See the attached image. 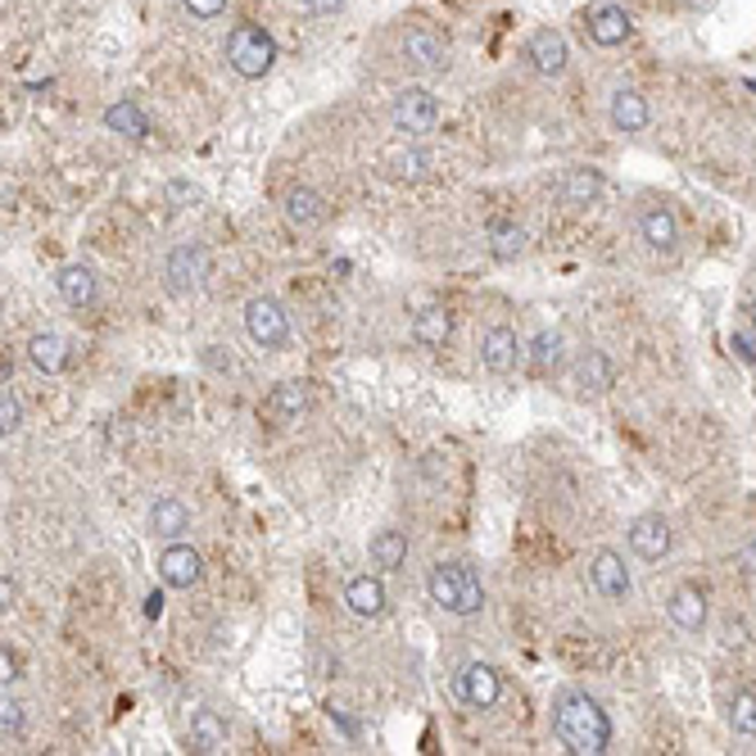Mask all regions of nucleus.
<instances>
[{
  "mask_svg": "<svg viewBox=\"0 0 756 756\" xmlns=\"http://www.w3.org/2000/svg\"><path fill=\"white\" fill-rule=\"evenodd\" d=\"M159 612H164V593H149V598H145V616L159 621Z\"/></svg>",
  "mask_w": 756,
  "mask_h": 756,
  "instance_id": "nucleus-39",
  "label": "nucleus"
},
{
  "mask_svg": "<svg viewBox=\"0 0 756 756\" xmlns=\"http://www.w3.org/2000/svg\"><path fill=\"white\" fill-rule=\"evenodd\" d=\"M666 616L675 630H685V634H698L707 625V593L698 585H679L666 602Z\"/></svg>",
  "mask_w": 756,
  "mask_h": 756,
  "instance_id": "nucleus-17",
  "label": "nucleus"
},
{
  "mask_svg": "<svg viewBox=\"0 0 756 756\" xmlns=\"http://www.w3.org/2000/svg\"><path fill=\"white\" fill-rule=\"evenodd\" d=\"M585 32H589V42H593V46L612 51V46H625V42H630L634 23H630V14H625L621 5H598V10L585 19Z\"/></svg>",
  "mask_w": 756,
  "mask_h": 756,
  "instance_id": "nucleus-14",
  "label": "nucleus"
},
{
  "mask_svg": "<svg viewBox=\"0 0 756 756\" xmlns=\"http://www.w3.org/2000/svg\"><path fill=\"white\" fill-rule=\"evenodd\" d=\"M245 331L258 349H286L290 345V313L268 294H254L245 304Z\"/></svg>",
  "mask_w": 756,
  "mask_h": 756,
  "instance_id": "nucleus-5",
  "label": "nucleus"
},
{
  "mask_svg": "<svg viewBox=\"0 0 756 756\" xmlns=\"http://www.w3.org/2000/svg\"><path fill=\"white\" fill-rule=\"evenodd\" d=\"M521 354H525V345L516 340L512 326H489V331L480 335V363H485V371L508 376V371H516Z\"/></svg>",
  "mask_w": 756,
  "mask_h": 756,
  "instance_id": "nucleus-13",
  "label": "nucleus"
},
{
  "mask_svg": "<svg viewBox=\"0 0 756 756\" xmlns=\"http://www.w3.org/2000/svg\"><path fill=\"white\" fill-rule=\"evenodd\" d=\"M0 730H5V738L23 734V707L14 698H5V707H0Z\"/></svg>",
  "mask_w": 756,
  "mask_h": 756,
  "instance_id": "nucleus-36",
  "label": "nucleus"
},
{
  "mask_svg": "<svg viewBox=\"0 0 756 756\" xmlns=\"http://www.w3.org/2000/svg\"><path fill=\"white\" fill-rule=\"evenodd\" d=\"M525 64H531L540 78H562L566 64H571V46L557 27H535L531 42H525Z\"/></svg>",
  "mask_w": 756,
  "mask_h": 756,
  "instance_id": "nucleus-8",
  "label": "nucleus"
},
{
  "mask_svg": "<svg viewBox=\"0 0 756 756\" xmlns=\"http://www.w3.org/2000/svg\"><path fill=\"white\" fill-rule=\"evenodd\" d=\"M386 585L381 580H376V576H354L349 585H345V608L354 612V616H381L386 612Z\"/></svg>",
  "mask_w": 756,
  "mask_h": 756,
  "instance_id": "nucleus-23",
  "label": "nucleus"
},
{
  "mask_svg": "<svg viewBox=\"0 0 756 756\" xmlns=\"http://www.w3.org/2000/svg\"><path fill=\"white\" fill-rule=\"evenodd\" d=\"M557 363H562V335H557V331H540V335L531 340V367H535L540 376H548Z\"/></svg>",
  "mask_w": 756,
  "mask_h": 756,
  "instance_id": "nucleus-32",
  "label": "nucleus"
},
{
  "mask_svg": "<svg viewBox=\"0 0 756 756\" xmlns=\"http://www.w3.org/2000/svg\"><path fill=\"white\" fill-rule=\"evenodd\" d=\"M27 358H32V367H36V371L59 376V371L68 367L73 349H68V340H64L59 331H42V335H32V340H27Z\"/></svg>",
  "mask_w": 756,
  "mask_h": 756,
  "instance_id": "nucleus-21",
  "label": "nucleus"
},
{
  "mask_svg": "<svg viewBox=\"0 0 756 756\" xmlns=\"http://www.w3.org/2000/svg\"><path fill=\"white\" fill-rule=\"evenodd\" d=\"M638 236H644V245L657 254H675L679 249V218L666 204H648L638 213Z\"/></svg>",
  "mask_w": 756,
  "mask_h": 756,
  "instance_id": "nucleus-15",
  "label": "nucleus"
},
{
  "mask_svg": "<svg viewBox=\"0 0 756 756\" xmlns=\"http://www.w3.org/2000/svg\"><path fill=\"white\" fill-rule=\"evenodd\" d=\"M55 286H59V299H64L68 309H91V304H96V294H100L96 273H91V268H82V263H68V268H59Z\"/></svg>",
  "mask_w": 756,
  "mask_h": 756,
  "instance_id": "nucleus-20",
  "label": "nucleus"
},
{
  "mask_svg": "<svg viewBox=\"0 0 756 756\" xmlns=\"http://www.w3.org/2000/svg\"><path fill=\"white\" fill-rule=\"evenodd\" d=\"M458 693H463L467 707L489 711V707H499V698H503V679H499V670L489 662H467L458 670Z\"/></svg>",
  "mask_w": 756,
  "mask_h": 756,
  "instance_id": "nucleus-9",
  "label": "nucleus"
},
{
  "mask_svg": "<svg viewBox=\"0 0 756 756\" xmlns=\"http://www.w3.org/2000/svg\"><path fill=\"white\" fill-rule=\"evenodd\" d=\"M104 127L127 136V141H141V136H149V113L136 100H119V104L104 109Z\"/></svg>",
  "mask_w": 756,
  "mask_h": 756,
  "instance_id": "nucleus-25",
  "label": "nucleus"
},
{
  "mask_svg": "<svg viewBox=\"0 0 756 756\" xmlns=\"http://www.w3.org/2000/svg\"><path fill=\"white\" fill-rule=\"evenodd\" d=\"M371 566H381V571H399L408 562V535L403 531H376L371 535Z\"/></svg>",
  "mask_w": 756,
  "mask_h": 756,
  "instance_id": "nucleus-30",
  "label": "nucleus"
},
{
  "mask_svg": "<svg viewBox=\"0 0 756 756\" xmlns=\"http://www.w3.org/2000/svg\"><path fill=\"white\" fill-rule=\"evenodd\" d=\"M286 222L294 226V232H318V226L331 218V209H326V200L313 191V186H294V191L286 196Z\"/></svg>",
  "mask_w": 756,
  "mask_h": 756,
  "instance_id": "nucleus-16",
  "label": "nucleus"
},
{
  "mask_svg": "<svg viewBox=\"0 0 756 756\" xmlns=\"http://www.w3.org/2000/svg\"><path fill=\"white\" fill-rule=\"evenodd\" d=\"M589 585L598 598H608V602H625L634 593V580H630V566L616 548H598L589 557Z\"/></svg>",
  "mask_w": 756,
  "mask_h": 756,
  "instance_id": "nucleus-7",
  "label": "nucleus"
},
{
  "mask_svg": "<svg viewBox=\"0 0 756 756\" xmlns=\"http://www.w3.org/2000/svg\"><path fill=\"white\" fill-rule=\"evenodd\" d=\"M186 531H191V508H186L181 499H173V494H164V499H155L149 503V535H159V540H181Z\"/></svg>",
  "mask_w": 756,
  "mask_h": 756,
  "instance_id": "nucleus-19",
  "label": "nucleus"
},
{
  "mask_svg": "<svg viewBox=\"0 0 756 756\" xmlns=\"http://www.w3.org/2000/svg\"><path fill=\"white\" fill-rule=\"evenodd\" d=\"M576 386L589 390V394H608V390L616 386V367L608 363V354L589 349V354L576 363Z\"/></svg>",
  "mask_w": 756,
  "mask_h": 756,
  "instance_id": "nucleus-27",
  "label": "nucleus"
},
{
  "mask_svg": "<svg viewBox=\"0 0 756 756\" xmlns=\"http://www.w3.org/2000/svg\"><path fill=\"white\" fill-rule=\"evenodd\" d=\"M23 426V403H19V394L5 386V394H0V431H19Z\"/></svg>",
  "mask_w": 756,
  "mask_h": 756,
  "instance_id": "nucleus-33",
  "label": "nucleus"
},
{
  "mask_svg": "<svg viewBox=\"0 0 756 756\" xmlns=\"http://www.w3.org/2000/svg\"><path fill=\"white\" fill-rule=\"evenodd\" d=\"M399 51H403V59L412 64V68H422V73H440V68H448V42L435 32V27H408L403 32V42H399Z\"/></svg>",
  "mask_w": 756,
  "mask_h": 756,
  "instance_id": "nucleus-10",
  "label": "nucleus"
},
{
  "mask_svg": "<svg viewBox=\"0 0 756 756\" xmlns=\"http://www.w3.org/2000/svg\"><path fill=\"white\" fill-rule=\"evenodd\" d=\"M226 64H232V73H236V78H245V82L268 78L273 64H277L273 32L258 27V23H236L232 32H226Z\"/></svg>",
  "mask_w": 756,
  "mask_h": 756,
  "instance_id": "nucleus-3",
  "label": "nucleus"
},
{
  "mask_svg": "<svg viewBox=\"0 0 756 756\" xmlns=\"http://www.w3.org/2000/svg\"><path fill=\"white\" fill-rule=\"evenodd\" d=\"M685 5H689V10H707V5H711V0H685Z\"/></svg>",
  "mask_w": 756,
  "mask_h": 756,
  "instance_id": "nucleus-41",
  "label": "nucleus"
},
{
  "mask_svg": "<svg viewBox=\"0 0 756 756\" xmlns=\"http://www.w3.org/2000/svg\"><path fill=\"white\" fill-rule=\"evenodd\" d=\"M747 322H752V331H756V294H752V304H747Z\"/></svg>",
  "mask_w": 756,
  "mask_h": 756,
  "instance_id": "nucleus-40",
  "label": "nucleus"
},
{
  "mask_svg": "<svg viewBox=\"0 0 756 756\" xmlns=\"http://www.w3.org/2000/svg\"><path fill=\"white\" fill-rule=\"evenodd\" d=\"M485 236H489V254H494L499 263H516L521 254H525V232L516 222H508V218H494L485 226Z\"/></svg>",
  "mask_w": 756,
  "mask_h": 756,
  "instance_id": "nucleus-28",
  "label": "nucleus"
},
{
  "mask_svg": "<svg viewBox=\"0 0 756 756\" xmlns=\"http://www.w3.org/2000/svg\"><path fill=\"white\" fill-rule=\"evenodd\" d=\"M426 155H422V149H408V155H399L394 159V168H399V177H412V181H418V177H426Z\"/></svg>",
  "mask_w": 756,
  "mask_h": 756,
  "instance_id": "nucleus-35",
  "label": "nucleus"
},
{
  "mask_svg": "<svg viewBox=\"0 0 756 756\" xmlns=\"http://www.w3.org/2000/svg\"><path fill=\"white\" fill-rule=\"evenodd\" d=\"M608 119H612L616 132L634 136V132H644V127L653 123V109H648V100L638 96L634 87H621V91L612 96V104H608Z\"/></svg>",
  "mask_w": 756,
  "mask_h": 756,
  "instance_id": "nucleus-18",
  "label": "nucleus"
},
{
  "mask_svg": "<svg viewBox=\"0 0 756 756\" xmlns=\"http://www.w3.org/2000/svg\"><path fill=\"white\" fill-rule=\"evenodd\" d=\"M263 412L273 422H299L309 412V386L304 381H281L268 399H263Z\"/></svg>",
  "mask_w": 756,
  "mask_h": 756,
  "instance_id": "nucleus-22",
  "label": "nucleus"
},
{
  "mask_svg": "<svg viewBox=\"0 0 756 756\" xmlns=\"http://www.w3.org/2000/svg\"><path fill=\"white\" fill-rule=\"evenodd\" d=\"M390 123L403 132V136H426L440 127V100L426 91V87H408L394 96L390 104Z\"/></svg>",
  "mask_w": 756,
  "mask_h": 756,
  "instance_id": "nucleus-6",
  "label": "nucleus"
},
{
  "mask_svg": "<svg viewBox=\"0 0 756 756\" xmlns=\"http://www.w3.org/2000/svg\"><path fill=\"white\" fill-rule=\"evenodd\" d=\"M730 730L738 738H756V693L752 689H738L730 698Z\"/></svg>",
  "mask_w": 756,
  "mask_h": 756,
  "instance_id": "nucleus-31",
  "label": "nucleus"
},
{
  "mask_svg": "<svg viewBox=\"0 0 756 756\" xmlns=\"http://www.w3.org/2000/svg\"><path fill=\"white\" fill-rule=\"evenodd\" d=\"M159 576H164L168 589H196L200 576H204V562H200V553H196L191 544L173 540V544L159 553Z\"/></svg>",
  "mask_w": 756,
  "mask_h": 756,
  "instance_id": "nucleus-12",
  "label": "nucleus"
},
{
  "mask_svg": "<svg viewBox=\"0 0 756 756\" xmlns=\"http://www.w3.org/2000/svg\"><path fill=\"white\" fill-rule=\"evenodd\" d=\"M602 173L598 168H585V164H576V168H566V177H562V200L566 204H593L598 196H602Z\"/></svg>",
  "mask_w": 756,
  "mask_h": 756,
  "instance_id": "nucleus-26",
  "label": "nucleus"
},
{
  "mask_svg": "<svg viewBox=\"0 0 756 756\" xmlns=\"http://www.w3.org/2000/svg\"><path fill=\"white\" fill-rule=\"evenodd\" d=\"M426 593H431V602L440 612H448V616H480V608H485V585H480V576L471 571L467 562H440V566H431V576H426Z\"/></svg>",
  "mask_w": 756,
  "mask_h": 756,
  "instance_id": "nucleus-2",
  "label": "nucleus"
},
{
  "mask_svg": "<svg viewBox=\"0 0 756 756\" xmlns=\"http://www.w3.org/2000/svg\"><path fill=\"white\" fill-rule=\"evenodd\" d=\"M630 553L638 562H662L670 553V521L662 512H644L630 521Z\"/></svg>",
  "mask_w": 756,
  "mask_h": 756,
  "instance_id": "nucleus-11",
  "label": "nucleus"
},
{
  "mask_svg": "<svg viewBox=\"0 0 756 756\" xmlns=\"http://www.w3.org/2000/svg\"><path fill=\"white\" fill-rule=\"evenodd\" d=\"M730 349H734V354H738L743 363H756V349H752V340H747V335H738V331L730 335Z\"/></svg>",
  "mask_w": 756,
  "mask_h": 756,
  "instance_id": "nucleus-37",
  "label": "nucleus"
},
{
  "mask_svg": "<svg viewBox=\"0 0 756 756\" xmlns=\"http://www.w3.org/2000/svg\"><path fill=\"white\" fill-rule=\"evenodd\" d=\"M553 734L562 738L566 752L598 756V752L612 747V715L602 711L598 698H589L580 689H566L553 702Z\"/></svg>",
  "mask_w": 756,
  "mask_h": 756,
  "instance_id": "nucleus-1",
  "label": "nucleus"
},
{
  "mask_svg": "<svg viewBox=\"0 0 756 756\" xmlns=\"http://www.w3.org/2000/svg\"><path fill=\"white\" fill-rule=\"evenodd\" d=\"M448 335H453V318H448V309H422L418 318H412V340H418L422 349H440Z\"/></svg>",
  "mask_w": 756,
  "mask_h": 756,
  "instance_id": "nucleus-29",
  "label": "nucleus"
},
{
  "mask_svg": "<svg viewBox=\"0 0 756 756\" xmlns=\"http://www.w3.org/2000/svg\"><path fill=\"white\" fill-rule=\"evenodd\" d=\"M181 5H186V14L200 19V23L222 19V14H226V0H181Z\"/></svg>",
  "mask_w": 756,
  "mask_h": 756,
  "instance_id": "nucleus-34",
  "label": "nucleus"
},
{
  "mask_svg": "<svg viewBox=\"0 0 756 756\" xmlns=\"http://www.w3.org/2000/svg\"><path fill=\"white\" fill-rule=\"evenodd\" d=\"M204 281H209V249H204L200 241L177 245V249L164 258V286H168V294H177V299L200 294Z\"/></svg>",
  "mask_w": 756,
  "mask_h": 756,
  "instance_id": "nucleus-4",
  "label": "nucleus"
},
{
  "mask_svg": "<svg viewBox=\"0 0 756 756\" xmlns=\"http://www.w3.org/2000/svg\"><path fill=\"white\" fill-rule=\"evenodd\" d=\"M186 738H191V752H204V756H213V752H222L226 747V738H232V730H226V721L218 711H196L191 715V730H186Z\"/></svg>",
  "mask_w": 756,
  "mask_h": 756,
  "instance_id": "nucleus-24",
  "label": "nucleus"
},
{
  "mask_svg": "<svg viewBox=\"0 0 756 756\" xmlns=\"http://www.w3.org/2000/svg\"><path fill=\"white\" fill-rule=\"evenodd\" d=\"M340 5H345V0H304V10H309V14H335Z\"/></svg>",
  "mask_w": 756,
  "mask_h": 756,
  "instance_id": "nucleus-38",
  "label": "nucleus"
}]
</instances>
